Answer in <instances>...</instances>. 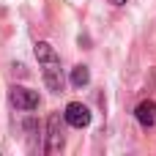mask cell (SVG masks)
<instances>
[{
    "label": "cell",
    "instance_id": "obj_1",
    "mask_svg": "<svg viewBox=\"0 0 156 156\" xmlns=\"http://www.w3.org/2000/svg\"><path fill=\"white\" fill-rule=\"evenodd\" d=\"M36 58H38V63H41V74H44L47 88L55 90V93H60V90H63V71H60V58L55 55L52 44L38 41V44H36Z\"/></svg>",
    "mask_w": 156,
    "mask_h": 156
},
{
    "label": "cell",
    "instance_id": "obj_2",
    "mask_svg": "<svg viewBox=\"0 0 156 156\" xmlns=\"http://www.w3.org/2000/svg\"><path fill=\"white\" fill-rule=\"evenodd\" d=\"M63 148V123H60V115L52 112L49 121H47V145H44V154H60Z\"/></svg>",
    "mask_w": 156,
    "mask_h": 156
},
{
    "label": "cell",
    "instance_id": "obj_3",
    "mask_svg": "<svg viewBox=\"0 0 156 156\" xmlns=\"http://www.w3.org/2000/svg\"><path fill=\"white\" fill-rule=\"evenodd\" d=\"M8 99L16 110H36L38 107V93L30 90V88H22V85H14L8 90Z\"/></svg>",
    "mask_w": 156,
    "mask_h": 156
},
{
    "label": "cell",
    "instance_id": "obj_4",
    "mask_svg": "<svg viewBox=\"0 0 156 156\" xmlns=\"http://www.w3.org/2000/svg\"><path fill=\"white\" fill-rule=\"evenodd\" d=\"M63 118H66V123H69V126L82 129V126H88V123H90V110H88L85 104H80V101H71V104L66 107Z\"/></svg>",
    "mask_w": 156,
    "mask_h": 156
},
{
    "label": "cell",
    "instance_id": "obj_5",
    "mask_svg": "<svg viewBox=\"0 0 156 156\" xmlns=\"http://www.w3.org/2000/svg\"><path fill=\"white\" fill-rule=\"evenodd\" d=\"M134 118H137L140 126H145V129L156 126V101H140L137 110H134Z\"/></svg>",
    "mask_w": 156,
    "mask_h": 156
},
{
    "label": "cell",
    "instance_id": "obj_6",
    "mask_svg": "<svg viewBox=\"0 0 156 156\" xmlns=\"http://www.w3.org/2000/svg\"><path fill=\"white\" fill-rule=\"evenodd\" d=\"M88 82H90L88 66H74V69H71V85H74V88H82V85H88Z\"/></svg>",
    "mask_w": 156,
    "mask_h": 156
},
{
    "label": "cell",
    "instance_id": "obj_7",
    "mask_svg": "<svg viewBox=\"0 0 156 156\" xmlns=\"http://www.w3.org/2000/svg\"><path fill=\"white\" fill-rule=\"evenodd\" d=\"M112 3H115V5H123V3H126V0H112Z\"/></svg>",
    "mask_w": 156,
    "mask_h": 156
}]
</instances>
